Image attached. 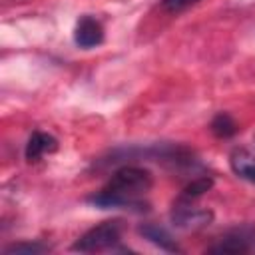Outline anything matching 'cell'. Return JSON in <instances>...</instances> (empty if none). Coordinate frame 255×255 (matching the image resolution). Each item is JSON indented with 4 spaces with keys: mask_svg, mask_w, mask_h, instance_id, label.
Returning <instances> with one entry per match:
<instances>
[{
    "mask_svg": "<svg viewBox=\"0 0 255 255\" xmlns=\"http://www.w3.org/2000/svg\"><path fill=\"white\" fill-rule=\"evenodd\" d=\"M50 251V247L42 241H18L2 249L4 255H40Z\"/></svg>",
    "mask_w": 255,
    "mask_h": 255,
    "instance_id": "8fae6325",
    "label": "cell"
},
{
    "mask_svg": "<svg viewBox=\"0 0 255 255\" xmlns=\"http://www.w3.org/2000/svg\"><path fill=\"white\" fill-rule=\"evenodd\" d=\"M209 129L213 131V135L215 137H221V139H227V137H233L235 133H237V124H235V120L229 116V114H225V112H219L213 120H211V124H209Z\"/></svg>",
    "mask_w": 255,
    "mask_h": 255,
    "instance_id": "9c48e42d",
    "label": "cell"
},
{
    "mask_svg": "<svg viewBox=\"0 0 255 255\" xmlns=\"http://www.w3.org/2000/svg\"><path fill=\"white\" fill-rule=\"evenodd\" d=\"M197 2H201V0H161V8L165 12H169V14H177V12L189 8V6L197 4Z\"/></svg>",
    "mask_w": 255,
    "mask_h": 255,
    "instance_id": "7c38bea8",
    "label": "cell"
},
{
    "mask_svg": "<svg viewBox=\"0 0 255 255\" xmlns=\"http://www.w3.org/2000/svg\"><path fill=\"white\" fill-rule=\"evenodd\" d=\"M211 187H213V177H209V175H201V177L191 179V181L183 187V191H181L179 197H181V199L195 201V199H199L203 193H207Z\"/></svg>",
    "mask_w": 255,
    "mask_h": 255,
    "instance_id": "30bf717a",
    "label": "cell"
},
{
    "mask_svg": "<svg viewBox=\"0 0 255 255\" xmlns=\"http://www.w3.org/2000/svg\"><path fill=\"white\" fill-rule=\"evenodd\" d=\"M229 165L237 177L255 183V155L251 151H247L245 147L233 149V153L229 155Z\"/></svg>",
    "mask_w": 255,
    "mask_h": 255,
    "instance_id": "ba28073f",
    "label": "cell"
},
{
    "mask_svg": "<svg viewBox=\"0 0 255 255\" xmlns=\"http://www.w3.org/2000/svg\"><path fill=\"white\" fill-rule=\"evenodd\" d=\"M58 149V139L48 133V131H34L28 141H26V149H24V157L30 163L40 161L46 153H54Z\"/></svg>",
    "mask_w": 255,
    "mask_h": 255,
    "instance_id": "8992f818",
    "label": "cell"
},
{
    "mask_svg": "<svg viewBox=\"0 0 255 255\" xmlns=\"http://www.w3.org/2000/svg\"><path fill=\"white\" fill-rule=\"evenodd\" d=\"M122 237V221L120 219H110L104 221L92 229H88L84 235H80L74 245L72 251H80V253H96V251H116L120 249Z\"/></svg>",
    "mask_w": 255,
    "mask_h": 255,
    "instance_id": "7a4b0ae2",
    "label": "cell"
},
{
    "mask_svg": "<svg viewBox=\"0 0 255 255\" xmlns=\"http://www.w3.org/2000/svg\"><path fill=\"white\" fill-rule=\"evenodd\" d=\"M74 42L76 46L84 48V50H90V48H96L104 42V26L98 18L94 16H82L78 22H76V28H74Z\"/></svg>",
    "mask_w": 255,
    "mask_h": 255,
    "instance_id": "5b68a950",
    "label": "cell"
},
{
    "mask_svg": "<svg viewBox=\"0 0 255 255\" xmlns=\"http://www.w3.org/2000/svg\"><path fill=\"white\" fill-rule=\"evenodd\" d=\"M193 201L189 199H181L177 197L173 207H171V223L179 229H199V227H205L211 223L213 219V213L209 209H199V207H193L191 205Z\"/></svg>",
    "mask_w": 255,
    "mask_h": 255,
    "instance_id": "277c9868",
    "label": "cell"
},
{
    "mask_svg": "<svg viewBox=\"0 0 255 255\" xmlns=\"http://www.w3.org/2000/svg\"><path fill=\"white\" fill-rule=\"evenodd\" d=\"M253 249H255V225L233 227L227 233H223L217 243L207 247L209 253H223V255L249 253Z\"/></svg>",
    "mask_w": 255,
    "mask_h": 255,
    "instance_id": "3957f363",
    "label": "cell"
},
{
    "mask_svg": "<svg viewBox=\"0 0 255 255\" xmlns=\"http://www.w3.org/2000/svg\"><path fill=\"white\" fill-rule=\"evenodd\" d=\"M139 235L143 239H147L149 243H153L155 247H159L161 251H167V253H179L181 247L175 243V239L159 225H153V223H143L139 225Z\"/></svg>",
    "mask_w": 255,
    "mask_h": 255,
    "instance_id": "52a82bcc",
    "label": "cell"
},
{
    "mask_svg": "<svg viewBox=\"0 0 255 255\" xmlns=\"http://www.w3.org/2000/svg\"><path fill=\"white\" fill-rule=\"evenodd\" d=\"M151 185H153V177L145 167L124 165L88 201L102 209L147 211L149 205L147 201H143V195L151 189Z\"/></svg>",
    "mask_w": 255,
    "mask_h": 255,
    "instance_id": "6da1fadb",
    "label": "cell"
}]
</instances>
